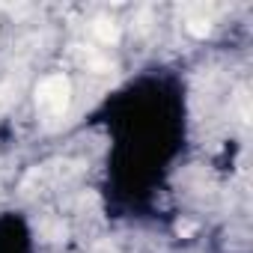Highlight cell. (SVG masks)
<instances>
[{
    "label": "cell",
    "instance_id": "5",
    "mask_svg": "<svg viewBox=\"0 0 253 253\" xmlns=\"http://www.w3.org/2000/svg\"><path fill=\"white\" fill-rule=\"evenodd\" d=\"M176 229H179V235H191L194 232V223H179Z\"/></svg>",
    "mask_w": 253,
    "mask_h": 253
},
{
    "label": "cell",
    "instance_id": "4",
    "mask_svg": "<svg viewBox=\"0 0 253 253\" xmlns=\"http://www.w3.org/2000/svg\"><path fill=\"white\" fill-rule=\"evenodd\" d=\"M238 110H241V122H250V98H247V89L238 92Z\"/></svg>",
    "mask_w": 253,
    "mask_h": 253
},
{
    "label": "cell",
    "instance_id": "3",
    "mask_svg": "<svg viewBox=\"0 0 253 253\" xmlns=\"http://www.w3.org/2000/svg\"><path fill=\"white\" fill-rule=\"evenodd\" d=\"M185 30H188L191 36L203 39V36H209V30H211V18H209L206 12L191 9V12H188V18H185Z\"/></svg>",
    "mask_w": 253,
    "mask_h": 253
},
{
    "label": "cell",
    "instance_id": "2",
    "mask_svg": "<svg viewBox=\"0 0 253 253\" xmlns=\"http://www.w3.org/2000/svg\"><path fill=\"white\" fill-rule=\"evenodd\" d=\"M89 30H92V36H95L101 45H113V42L119 39V24H116L113 18H95V21L89 24Z\"/></svg>",
    "mask_w": 253,
    "mask_h": 253
},
{
    "label": "cell",
    "instance_id": "1",
    "mask_svg": "<svg viewBox=\"0 0 253 253\" xmlns=\"http://www.w3.org/2000/svg\"><path fill=\"white\" fill-rule=\"evenodd\" d=\"M72 104V81L66 75H48L36 89V107L48 119H60Z\"/></svg>",
    "mask_w": 253,
    "mask_h": 253
}]
</instances>
